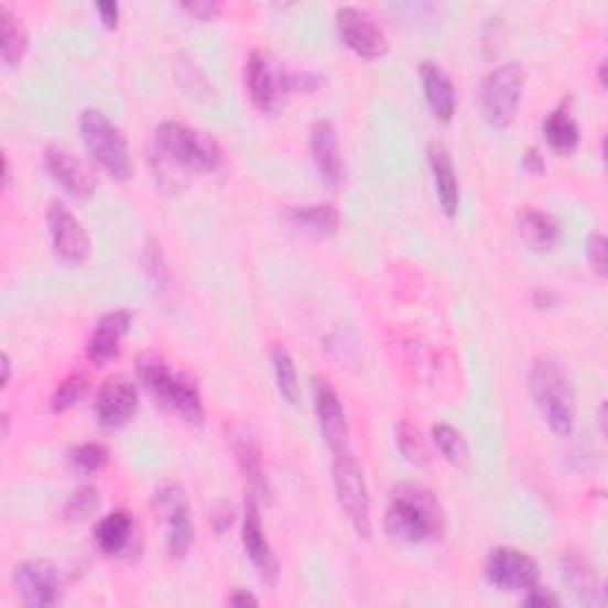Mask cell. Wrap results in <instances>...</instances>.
Returning <instances> with one entry per match:
<instances>
[{
	"instance_id": "obj_13",
	"label": "cell",
	"mask_w": 608,
	"mask_h": 608,
	"mask_svg": "<svg viewBox=\"0 0 608 608\" xmlns=\"http://www.w3.org/2000/svg\"><path fill=\"white\" fill-rule=\"evenodd\" d=\"M139 390L129 376H112L96 394V416L102 428L117 431L139 414Z\"/></svg>"
},
{
	"instance_id": "obj_33",
	"label": "cell",
	"mask_w": 608,
	"mask_h": 608,
	"mask_svg": "<svg viewBox=\"0 0 608 608\" xmlns=\"http://www.w3.org/2000/svg\"><path fill=\"white\" fill-rule=\"evenodd\" d=\"M398 447L404 454V459L414 466H428L431 462V452L428 445H425V439L421 435V431L416 428L414 423L404 421L402 425H398Z\"/></svg>"
},
{
	"instance_id": "obj_2",
	"label": "cell",
	"mask_w": 608,
	"mask_h": 608,
	"mask_svg": "<svg viewBox=\"0 0 608 608\" xmlns=\"http://www.w3.org/2000/svg\"><path fill=\"white\" fill-rule=\"evenodd\" d=\"M445 511L433 492L419 485H402L386 509V532L398 542L423 544L445 535Z\"/></svg>"
},
{
	"instance_id": "obj_4",
	"label": "cell",
	"mask_w": 608,
	"mask_h": 608,
	"mask_svg": "<svg viewBox=\"0 0 608 608\" xmlns=\"http://www.w3.org/2000/svg\"><path fill=\"white\" fill-rule=\"evenodd\" d=\"M141 386L155 398L166 412L184 419L186 423L200 425L205 421V406L200 398V388L186 373H176L170 369L158 352H145L135 363Z\"/></svg>"
},
{
	"instance_id": "obj_40",
	"label": "cell",
	"mask_w": 608,
	"mask_h": 608,
	"mask_svg": "<svg viewBox=\"0 0 608 608\" xmlns=\"http://www.w3.org/2000/svg\"><path fill=\"white\" fill-rule=\"evenodd\" d=\"M228 604H231V606H257V604H260V599H257L254 595H250L248 589H238L236 595L228 599Z\"/></svg>"
},
{
	"instance_id": "obj_35",
	"label": "cell",
	"mask_w": 608,
	"mask_h": 608,
	"mask_svg": "<svg viewBox=\"0 0 608 608\" xmlns=\"http://www.w3.org/2000/svg\"><path fill=\"white\" fill-rule=\"evenodd\" d=\"M587 262L599 279H606V238L601 234H591L587 238Z\"/></svg>"
},
{
	"instance_id": "obj_7",
	"label": "cell",
	"mask_w": 608,
	"mask_h": 608,
	"mask_svg": "<svg viewBox=\"0 0 608 608\" xmlns=\"http://www.w3.org/2000/svg\"><path fill=\"white\" fill-rule=\"evenodd\" d=\"M333 488H336V499L349 525L355 528L359 538L369 540L373 532L371 495L363 470L352 452L333 456Z\"/></svg>"
},
{
	"instance_id": "obj_42",
	"label": "cell",
	"mask_w": 608,
	"mask_h": 608,
	"mask_svg": "<svg viewBox=\"0 0 608 608\" xmlns=\"http://www.w3.org/2000/svg\"><path fill=\"white\" fill-rule=\"evenodd\" d=\"M10 376H12L10 355H3V388H8V386H10Z\"/></svg>"
},
{
	"instance_id": "obj_26",
	"label": "cell",
	"mask_w": 608,
	"mask_h": 608,
	"mask_svg": "<svg viewBox=\"0 0 608 608\" xmlns=\"http://www.w3.org/2000/svg\"><path fill=\"white\" fill-rule=\"evenodd\" d=\"M131 535H133V519L129 515V511L117 509L105 515V519H100L96 528V544L102 554L115 556L127 550Z\"/></svg>"
},
{
	"instance_id": "obj_9",
	"label": "cell",
	"mask_w": 608,
	"mask_h": 608,
	"mask_svg": "<svg viewBox=\"0 0 608 608\" xmlns=\"http://www.w3.org/2000/svg\"><path fill=\"white\" fill-rule=\"evenodd\" d=\"M45 224L53 242V252L67 267H84L90 257V238L84 224L72 215L63 200H53L45 211Z\"/></svg>"
},
{
	"instance_id": "obj_5",
	"label": "cell",
	"mask_w": 608,
	"mask_h": 608,
	"mask_svg": "<svg viewBox=\"0 0 608 608\" xmlns=\"http://www.w3.org/2000/svg\"><path fill=\"white\" fill-rule=\"evenodd\" d=\"M525 88V69L521 63H504L485 76L478 90L480 115L497 131L513 124L519 115Z\"/></svg>"
},
{
	"instance_id": "obj_27",
	"label": "cell",
	"mask_w": 608,
	"mask_h": 608,
	"mask_svg": "<svg viewBox=\"0 0 608 608\" xmlns=\"http://www.w3.org/2000/svg\"><path fill=\"white\" fill-rule=\"evenodd\" d=\"M162 515L166 521V554L172 558H184L191 552L195 540V525L188 504L184 501V504H178Z\"/></svg>"
},
{
	"instance_id": "obj_30",
	"label": "cell",
	"mask_w": 608,
	"mask_h": 608,
	"mask_svg": "<svg viewBox=\"0 0 608 608\" xmlns=\"http://www.w3.org/2000/svg\"><path fill=\"white\" fill-rule=\"evenodd\" d=\"M433 443H435L437 452L443 454L452 466L468 468L470 449H468V443L462 435V431H456L449 423H437V425H433Z\"/></svg>"
},
{
	"instance_id": "obj_22",
	"label": "cell",
	"mask_w": 608,
	"mask_h": 608,
	"mask_svg": "<svg viewBox=\"0 0 608 608\" xmlns=\"http://www.w3.org/2000/svg\"><path fill=\"white\" fill-rule=\"evenodd\" d=\"M283 219L291 226H295L297 231L314 238H330L336 236L340 228V211L333 203L287 207L283 211Z\"/></svg>"
},
{
	"instance_id": "obj_43",
	"label": "cell",
	"mask_w": 608,
	"mask_h": 608,
	"mask_svg": "<svg viewBox=\"0 0 608 608\" xmlns=\"http://www.w3.org/2000/svg\"><path fill=\"white\" fill-rule=\"evenodd\" d=\"M10 176H12V170H10V158L3 155V188L10 186Z\"/></svg>"
},
{
	"instance_id": "obj_14",
	"label": "cell",
	"mask_w": 608,
	"mask_h": 608,
	"mask_svg": "<svg viewBox=\"0 0 608 608\" xmlns=\"http://www.w3.org/2000/svg\"><path fill=\"white\" fill-rule=\"evenodd\" d=\"M43 164L55 184L67 195L76 197V200H86V197L94 195L98 188V176L94 174V170H90L84 160L74 158L67 148H45Z\"/></svg>"
},
{
	"instance_id": "obj_32",
	"label": "cell",
	"mask_w": 608,
	"mask_h": 608,
	"mask_svg": "<svg viewBox=\"0 0 608 608\" xmlns=\"http://www.w3.org/2000/svg\"><path fill=\"white\" fill-rule=\"evenodd\" d=\"M100 504H102L100 492L96 488H90V485H84V488L72 492V497L67 499V504L63 509V515L69 523H84L90 519V515L98 513Z\"/></svg>"
},
{
	"instance_id": "obj_3",
	"label": "cell",
	"mask_w": 608,
	"mask_h": 608,
	"mask_svg": "<svg viewBox=\"0 0 608 608\" xmlns=\"http://www.w3.org/2000/svg\"><path fill=\"white\" fill-rule=\"evenodd\" d=\"M528 388L546 428L556 437H568L575 428V392L564 367L552 357L532 359Z\"/></svg>"
},
{
	"instance_id": "obj_21",
	"label": "cell",
	"mask_w": 608,
	"mask_h": 608,
	"mask_svg": "<svg viewBox=\"0 0 608 608\" xmlns=\"http://www.w3.org/2000/svg\"><path fill=\"white\" fill-rule=\"evenodd\" d=\"M421 84H423L425 102H428L433 117L437 121H443V124H449L456 115V90L445 69L437 67L435 63H423Z\"/></svg>"
},
{
	"instance_id": "obj_28",
	"label": "cell",
	"mask_w": 608,
	"mask_h": 608,
	"mask_svg": "<svg viewBox=\"0 0 608 608\" xmlns=\"http://www.w3.org/2000/svg\"><path fill=\"white\" fill-rule=\"evenodd\" d=\"M0 26H3V65L12 69L22 63L29 51V34L10 6H0Z\"/></svg>"
},
{
	"instance_id": "obj_25",
	"label": "cell",
	"mask_w": 608,
	"mask_h": 608,
	"mask_svg": "<svg viewBox=\"0 0 608 608\" xmlns=\"http://www.w3.org/2000/svg\"><path fill=\"white\" fill-rule=\"evenodd\" d=\"M542 135L550 150L561 158L573 155L577 145H580V127H577L575 117L566 110V105H561V108L544 117Z\"/></svg>"
},
{
	"instance_id": "obj_24",
	"label": "cell",
	"mask_w": 608,
	"mask_h": 608,
	"mask_svg": "<svg viewBox=\"0 0 608 608\" xmlns=\"http://www.w3.org/2000/svg\"><path fill=\"white\" fill-rule=\"evenodd\" d=\"M564 580L585 606H604L606 595L601 577L583 556L573 554L564 558Z\"/></svg>"
},
{
	"instance_id": "obj_6",
	"label": "cell",
	"mask_w": 608,
	"mask_h": 608,
	"mask_svg": "<svg viewBox=\"0 0 608 608\" xmlns=\"http://www.w3.org/2000/svg\"><path fill=\"white\" fill-rule=\"evenodd\" d=\"M82 141L105 172L117 181H129L133 176V158L124 133L115 127L100 110H84L79 119Z\"/></svg>"
},
{
	"instance_id": "obj_41",
	"label": "cell",
	"mask_w": 608,
	"mask_h": 608,
	"mask_svg": "<svg viewBox=\"0 0 608 608\" xmlns=\"http://www.w3.org/2000/svg\"><path fill=\"white\" fill-rule=\"evenodd\" d=\"M554 300H556V297H554L552 293H546V291H540V293L535 295V302L540 304V307H554V304H552Z\"/></svg>"
},
{
	"instance_id": "obj_11",
	"label": "cell",
	"mask_w": 608,
	"mask_h": 608,
	"mask_svg": "<svg viewBox=\"0 0 608 608\" xmlns=\"http://www.w3.org/2000/svg\"><path fill=\"white\" fill-rule=\"evenodd\" d=\"M314 414L326 447L330 454H345L349 449V423L338 390L326 378H314Z\"/></svg>"
},
{
	"instance_id": "obj_15",
	"label": "cell",
	"mask_w": 608,
	"mask_h": 608,
	"mask_svg": "<svg viewBox=\"0 0 608 608\" xmlns=\"http://www.w3.org/2000/svg\"><path fill=\"white\" fill-rule=\"evenodd\" d=\"M12 583L18 587L20 597L26 606L45 608L55 606L63 595V583H59V573L51 561H24L12 571Z\"/></svg>"
},
{
	"instance_id": "obj_17",
	"label": "cell",
	"mask_w": 608,
	"mask_h": 608,
	"mask_svg": "<svg viewBox=\"0 0 608 608\" xmlns=\"http://www.w3.org/2000/svg\"><path fill=\"white\" fill-rule=\"evenodd\" d=\"M310 145L318 178H322L330 191H338L345 178V162L340 158L336 127H333L328 119H316L310 129Z\"/></svg>"
},
{
	"instance_id": "obj_16",
	"label": "cell",
	"mask_w": 608,
	"mask_h": 608,
	"mask_svg": "<svg viewBox=\"0 0 608 608\" xmlns=\"http://www.w3.org/2000/svg\"><path fill=\"white\" fill-rule=\"evenodd\" d=\"M133 324V314L129 310H115L105 314L96 324L94 333L86 343V357L94 367H108L121 355V345L129 336Z\"/></svg>"
},
{
	"instance_id": "obj_36",
	"label": "cell",
	"mask_w": 608,
	"mask_h": 608,
	"mask_svg": "<svg viewBox=\"0 0 608 608\" xmlns=\"http://www.w3.org/2000/svg\"><path fill=\"white\" fill-rule=\"evenodd\" d=\"M523 606H528V608H550V606H561V601H558V597L552 595V591L542 589L540 583H538L535 587L525 589Z\"/></svg>"
},
{
	"instance_id": "obj_38",
	"label": "cell",
	"mask_w": 608,
	"mask_h": 608,
	"mask_svg": "<svg viewBox=\"0 0 608 608\" xmlns=\"http://www.w3.org/2000/svg\"><path fill=\"white\" fill-rule=\"evenodd\" d=\"M521 166H523V172L530 174V176H544V172H546V162H544L542 152L538 148H528L523 152Z\"/></svg>"
},
{
	"instance_id": "obj_34",
	"label": "cell",
	"mask_w": 608,
	"mask_h": 608,
	"mask_svg": "<svg viewBox=\"0 0 608 608\" xmlns=\"http://www.w3.org/2000/svg\"><path fill=\"white\" fill-rule=\"evenodd\" d=\"M86 392H88V376L82 373V371H76L69 378H65L63 383H59V388L53 392L51 409L55 414H65L67 409L76 406L84 400Z\"/></svg>"
},
{
	"instance_id": "obj_45",
	"label": "cell",
	"mask_w": 608,
	"mask_h": 608,
	"mask_svg": "<svg viewBox=\"0 0 608 608\" xmlns=\"http://www.w3.org/2000/svg\"><path fill=\"white\" fill-rule=\"evenodd\" d=\"M599 82H601V88H606V63L599 65Z\"/></svg>"
},
{
	"instance_id": "obj_10",
	"label": "cell",
	"mask_w": 608,
	"mask_h": 608,
	"mask_svg": "<svg viewBox=\"0 0 608 608\" xmlns=\"http://www.w3.org/2000/svg\"><path fill=\"white\" fill-rule=\"evenodd\" d=\"M338 36L349 51L367 63L383 59L390 53V43L383 29H380L369 12L359 8H340L336 12Z\"/></svg>"
},
{
	"instance_id": "obj_18",
	"label": "cell",
	"mask_w": 608,
	"mask_h": 608,
	"mask_svg": "<svg viewBox=\"0 0 608 608\" xmlns=\"http://www.w3.org/2000/svg\"><path fill=\"white\" fill-rule=\"evenodd\" d=\"M281 74L273 69L271 59L262 51H252L246 65V84H248V94L252 105L260 112L271 115L279 105V94H281Z\"/></svg>"
},
{
	"instance_id": "obj_29",
	"label": "cell",
	"mask_w": 608,
	"mask_h": 608,
	"mask_svg": "<svg viewBox=\"0 0 608 608\" xmlns=\"http://www.w3.org/2000/svg\"><path fill=\"white\" fill-rule=\"evenodd\" d=\"M271 361H273V376H276V386L283 394V400L291 404H300L302 388H300V378H297V367L293 361V355L287 352L283 345H276L271 349Z\"/></svg>"
},
{
	"instance_id": "obj_1",
	"label": "cell",
	"mask_w": 608,
	"mask_h": 608,
	"mask_svg": "<svg viewBox=\"0 0 608 608\" xmlns=\"http://www.w3.org/2000/svg\"><path fill=\"white\" fill-rule=\"evenodd\" d=\"M224 164V150L209 133L191 129L178 121H162L155 131L152 166L160 186L166 191L184 188L195 174H215Z\"/></svg>"
},
{
	"instance_id": "obj_12",
	"label": "cell",
	"mask_w": 608,
	"mask_h": 608,
	"mask_svg": "<svg viewBox=\"0 0 608 608\" xmlns=\"http://www.w3.org/2000/svg\"><path fill=\"white\" fill-rule=\"evenodd\" d=\"M242 546H246V554L250 558V564L254 571L260 573L262 583L269 587L276 585L281 566L279 558L271 550V542L264 535V523H262V513L260 504H257V497L248 495L246 499V511H242Z\"/></svg>"
},
{
	"instance_id": "obj_23",
	"label": "cell",
	"mask_w": 608,
	"mask_h": 608,
	"mask_svg": "<svg viewBox=\"0 0 608 608\" xmlns=\"http://www.w3.org/2000/svg\"><path fill=\"white\" fill-rule=\"evenodd\" d=\"M521 240L532 252H552L561 240V224L550 211L523 209L519 215Z\"/></svg>"
},
{
	"instance_id": "obj_44",
	"label": "cell",
	"mask_w": 608,
	"mask_h": 608,
	"mask_svg": "<svg viewBox=\"0 0 608 608\" xmlns=\"http://www.w3.org/2000/svg\"><path fill=\"white\" fill-rule=\"evenodd\" d=\"M0 421H3V437H8V433H10V414H3V419H0Z\"/></svg>"
},
{
	"instance_id": "obj_20",
	"label": "cell",
	"mask_w": 608,
	"mask_h": 608,
	"mask_svg": "<svg viewBox=\"0 0 608 608\" xmlns=\"http://www.w3.org/2000/svg\"><path fill=\"white\" fill-rule=\"evenodd\" d=\"M234 452L238 466L242 470V478L248 480L250 485V495H254L257 499L269 497V480H267V470H264V454H262V445L257 435L246 428H238L234 433Z\"/></svg>"
},
{
	"instance_id": "obj_37",
	"label": "cell",
	"mask_w": 608,
	"mask_h": 608,
	"mask_svg": "<svg viewBox=\"0 0 608 608\" xmlns=\"http://www.w3.org/2000/svg\"><path fill=\"white\" fill-rule=\"evenodd\" d=\"M181 10H186L191 18H195V20L209 22V20H215L217 14L221 12V6L209 3V0H203V3H181Z\"/></svg>"
},
{
	"instance_id": "obj_19",
	"label": "cell",
	"mask_w": 608,
	"mask_h": 608,
	"mask_svg": "<svg viewBox=\"0 0 608 608\" xmlns=\"http://www.w3.org/2000/svg\"><path fill=\"white\" fill-rule=\"evenodd\" d=\"M428 164L433 174V184L437 193V203L443 207L445 215L454 219L462 209V184L459 174H456V166L452 162L449 150L443 143H431L428 145Z\"/></svg>"
},
{
	"instance_id": "obj_39",
	"label": "cell",
	"mask_w": 608,
	"mask_h": 608,
	"mask_svg": "<svg viewBox=\"0 0 608 608\" xmlns=\"http://www.w3.org/2000/svg\"><path fill=\"white\" fill-rule=\"evenodd\" d=\"M96 12L100 14V22L105 29L119 26V6L117 3H98Z\"/></svg>"
},
{
	"instance_id": "obj_8",
	"label": "cell",
	"mask_w": 608,
	"mask_h": 608,
	"mask_svg": "<svg viewBox=\"0 0 608 608\" xmlns=\"http://www.w3.org/2000/svg\"><path fill=\"white\" fill-rule=\"evenodd\" d=\"M485 580L504 595L525 591L540 583V564L515 546H497L485 561Z\"/></svg>"
},
{
	"instance_id": "obj_31",
	"label": "cell",
	"mask_w": 608,
	"mask_h": 608,
	"mask_svg": "<svg viewBox=\"0 0 608 608\" xmlns=\"http://www.w3.org/2000/svg\"><path fill=\"white\" fill-rule=\"evenodd\" d=\"M110 462V449L102 443H84L76 445L67 452V464L74 474L82 476H96L108 466Z\"/></svg>"
}]
</instances>
